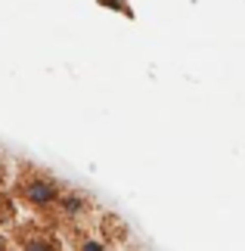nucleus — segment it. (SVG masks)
Wrapping results in <instances>:
<instances>
[{"mask_svg": "<svg viewBox=\"0 0 245 251\" xmlns=\"http://www.w3.org/2000/svg\"><path fill=\"white\" fill-rule=\"evenodd\" d=\"M0 251H6V245H3V239H0Z\"/></svg>", "mask_w": 245, "mask_h": 251, "instance_id": "5", "label": "nucleus"}, {"mask_svg": "<svg viewBox=\"0 0 245 251\" xmlns=\"http://www.w3.org/2000/svg\"><path fill=\"white\" fill-rule=\"evenodd\" d=\"M56 208H59V214L68 217V220H75V217H81L87 208H90V199L81 196V192H62L59 201H56Z\"/></svg>", "mask_w": 245, "mask_h": 251, "instance_id": "2", "label": "nucleus"}, {"mask_svg": "<svg viewBox=\"0 0 245 251\" xmlns=\"http://www.w3.org/2000/svg\"><path fill=\"white\" fill-rule=\"evenodd\" d=\"M59 196H62L59 183L47 177V174H31V177L22 180V199L31 208H56Z\"/></svg>", "mask_w": 245, "mask_h": 251, "instance_id": "1", "label": "nucleus"}, {"mask_svg": "<svg viewBox=\"0 0 245 251\" xmlns=\"http://www.w3.org/2000/svg\"><path fill=\"white\" fill-rule=\"evenodd\" d=\"M81 251H106V245L100 242V239H84V242H81Z\"/></svg>", "mask_w": 245, "mask_h": 251, "instance_id": "4", "label": "nucleus"}, {"mask_svg": "<svg viewBox=\"0 0 245 251\" xmlns=\"http://www.w3.org/2000/svg\"><path fill=\"white\" fill-rule=\"evenodd\" d=\"M25 251H56V245L50 242V239H44V236H31L25 242Z\"/></svg>", "mask_w": 245, "mask_h": 251, "instance_id": "3", "label": "nucleus"}]
</instances>
